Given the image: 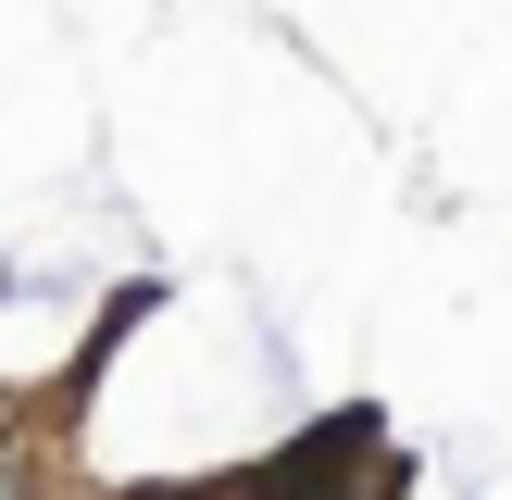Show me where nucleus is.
<instances>
[{"label": "nucleus", "mask_w": 512, "mask_h": 500, "mask_svg": "<svg viewBox=\"0 0 512 500\" xmlns=\"http://www.w3.org/2000/svg\"><path fill=\"white\" fill-rule=\"evenodd\" d=\"M0 500H25V463H13V450H0Z\"/></svg>", "instance_id": "f257e3e1"}]
</instances>
